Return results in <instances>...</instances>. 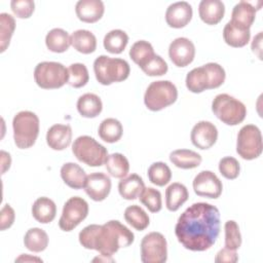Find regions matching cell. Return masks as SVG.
I'll use <instances>...</instances> for the list:
<instances>
[{
	"mask_svg": "<svg viewBox=\"0 0 263 263\" xmlns=\"http://www.w3.org/2000/svg\"><path fill=\"white\" fill-rule=\"evenodd\" d=\"M219 171L224 178L234 180L239 175L240 165L236 158L232 156H225L219 161Z\"/></svg>",
	"mask_w": 263,
	"mask_h": 263,
	"instance_id": "cell-43",
	"label": "cell"
},
{
	"mask_svg": "<svg viewBox=\"0 0 263 263\" xmlns=\"http://www.w3.org/2000/svg\"><path fill=\"white\" fill-rule=\"evenodd\" d=\"M168 57L175 66L183 68L191 64L195 57V46L186 37H178L168 46Z\"/></svg>",
	"mask_w": 263,
	"mask_h": 263,
	"instance_id": "cell-14",
	"label": "cell"
},
{
	"mask_svg": "<svg viewBox=\"0 0 263 263\" xmlns=\"http://www.w3.org/2000/svg\"><path fill=\"white\" fill-rule=\"evenodd\" d=\"M86 174L84 170L77 163L67 162L61 167V178L64 183L73 189H81L84 187Z\"/></svg>",
	"mask_w": 263,
	"mask_h": 263,
	"instance_id": "cell-22",
	"label": "cell"
},
{
	"mask_svg": "<svg viewBox=\"0 0 263 263\" xmlns=\"http://www.w3.org/2000/svg\"><path fill=\"white\" fill-rule=\"evenodd\" d=\"M142 71L148 76H162L164 75L167 70L166 62L158 54H154L143 67H141Z\"/></svg>",
	"mask_w": 263,
	"mask_h": 263,
	"instance_id": "cell-42",
	"label": "cell"
},
{
	"mask_svg": "<svg viewBox=\"0 0 263 263\" xmlns=\"http://www.w3.org/2000/svg\"><path fill=\"white\" fill-rule=\"evenodd\" d=\"M13 140L20 149L32 147L39 135L40 121L38 116L32 111H21L12 119Z\"/></svg>",
	"mask_w": 263,
	"mask_h": 263,
	"instance_id": "cell-5",
	"label": "cell"
},
{
	"mask_svg": "<svg viewBox=\"0 0 263 263\" xmlns=\"http://www.w3.org/2000/svg\"><path fill=\"white\" fill-rule=\"evenodd\" d=\"M223 38L226 44L231 47H243L250 41L251 31L241 30L229 21L223 29Z\"/></svg>",
	"mask_w": 263,
	"mask_h": 263,
	"instance_id": "cell-30",
	"label": "cell"
},
{
	"mask_svg": "<svg viewBox=\"0 0 263 263\" xmlns=\"http://www.w3.org/2000/svg\"><path fill=\"white\" fill-rule=\"evenodd\" d=\"M69 80L68 84L74 88H80L89 80V74L86 66L81 63L71 64L68 68Z\"/></svg>",
	"mask_w": 263,
	"mask_h": 263,
	"instance_id": "cell-39",
	"label": "cell"
},
{
	"mask_svg": "<svg viewBox=\"0 0 263 263\" xmlns=\"http://www.w3.org/2000/svg\"><path fill=\"white\" fill-rule=\"evenodd\" d=\"M124 219L133 228L138 231L145 230L150 224L148 214L140 205L137 204L129 205L125 209Z\"/></svg>",
	"mask_w": 263,
	"mask_h": 263,
	"instance_id": "cell-35",
	"label": "cell"
},
{
	"mask_svg": "<svg viewBox=\"0 0 263 263\" xmlns=\"http://www.w3.org/2000/svg\"><path fill=\"white\" fill-rule=\"evenodd\" d=\"M48 235L47 233L38 227L29 229L24 236L25 247L34 253H40L44 251L48 246Z\"/></svg>",
	"mask_w": 263,
	"mask_h": 263,
	"instance_id": "cell-32",
	"label": "cell"
},
{
	"mask_svg": "<svg viewBox=\"0 0 263 263\" xmlns=\"http://www.w3.org/2000/svg\"><path fill=\"white\" fill-rule=\"evenodd\" d=\"M98 134L104 142L116 143L122 137L123 127L119 120L115 118H106L100 123Z\"/></svg>",
	"mask_w": 263,
	"mask_h": 263,
	"instance_id": "cell-31",
	"label": "cell"
},
{
	"mask_svg": "<svg viewBox=\"0 0 263 263\" xmlns=\"http://www.w3.org/2000/svg\"><path fill=\"white\" fill-rule=\"evenodd\" d=\"M167 260V242L160 232H150L141 241V261L143 263H164Z\"/></svg>",
	"mask_w": 263,
	"mask_h": 263,
	"instance_id": "cell-11",
	"label": "cell"
},
{
	"mask_svg": "<svg viewBox=\"0 0 263 263\" xmlns=\"http://www.w3.org/2000/svg\"><path fill=\"white\" fill-rule=\"evenodd\" d=\"M34 80L43 89L60 88L68 83V68L59 62H41L35 67Z\"/></svg>",
	"mask_w": 263,
	"mask_h": 263,
	"instance_id": "cell-8",
	"label": "cell"
},
{
	"mask_svg": "<svg viewBox=\"0 0 263 263\" xmlns=\"http://www.w3.org/2000/svg\"><path fill=\"white\" fill-rule=\"evenodd\" d=\"M225 248L236 251L241 246V234L239 227L234 220H228L224 225Z\"/></svg>",
	"mask_w": 263,
	"mask_h": 263,
	"instance_id": "cell-41",
	"label": "cell"
},
{
	"mask_svg": "<svg viewBox=\"0 0 263 263\" xmlns=\"http://www.w3.org/2000/svg\"><path fill=\"white\" fill-rule=\"evenodd\" d=\"M78 238L83 248L111 257L120 248L129 247L135 240V235L119 221L110 220L103 225L90 224L84 227Z\"/></svg>",
	"mask_w": 263,
	"mask_h": 263,
	"instance_id": "cell-2",
	"label": "cell"
},
{
	"mask_svg": "<svg viewBox=\"0 0 263 263\" xmlns=\"http://www.w3.org/2000/svg\"><path fill=\"white\" fill-rule=\"evenodd\" d=\"M1 161H2V174H4L9 167H10V163H11V158L9 153L5 152V151H1Z\"/></svg>",
	"mask_w": 263,
	"mask_h": 263,
	"instance_id": "cell-48",
	"label": "cell"
},
{
	"mask_svg": "<svg viewBox=\"0 0 263 263\" xmlns=\"http://www.w3.org/2000/svg\"><path fill=\"white\" fill-rule=\"evenodd\" d=\"M262 150L263 144L260 128L255 124L243 125L237 134V154L246 160H253L261 155Z\"/></svg>",
	"mask_w": 263,
	"mask_h": 263,
	"instance_id": "cell-10",
	"label": "cell"
},
{
	"mask_svg": "<svg viewBox=\"0 0 263 263\" xmlns=\"http://www.w3.org/2000/svg\"><path fill=\"white\" fill-rule=\"evenodd\" d=\"M147 175L149 181L159 187L166 185L172 179V171L170 166L162 161L153 162L148 167Z\"/></svg>",
	"mask_w": 263,
	"mask_h": 263,
	"instance_id": "cell-37",
	"label": "cell"
},
{
	"mask_svg": "<svg viewBox=\"0 0 263 263\" xmlns=\"http://www.w3.org/2000/svg\"><path fill=\"white\" fill-rule=\"evenodd\" d=\"M96 79L102 85H110L114 82H121L129 76L130 67L128 63L119 58L100 55L93 62Z\"/></svg>",
	"mask_w": 263,
	"mask_h": 263,
	"instance_id": "cell-4",
	"label": "cell"
},
{
	"mask_svg": "<svg viewBox=\"0 0 263 263\" xmlns=\"http://www.w3.org/2000/svg\"><path fill=\"white\" fill-rule=\"evenodd\" d=\"M261 42H262V32H259L257 36L254 37L252 42V50L254 53L258 55V58L261 60Z\"/></svg>",
	"mask_w": 263,
	"mask_h": 263,
	"instance_id": "cell-47",
	"label": "cell"
},
{
	"mask_svg": "<svg viewBox=\"0 0 263 263\" xmlns=\"http://www.w3.org/2000/svg\"><path fill=\"white\" fill-rule=\"evenodd\" d=\"M226 78L224 68L217 63H208L188 72L186 76V87L194 93H200L206 89L221 86Z\"/></svg>",
	"mask_w": 263,
	"mask_h": 263,
	"instance_id": "cell-3",
	"label": "cell"
},
{
	"mask_svg": "<svg viewBox=\"0 0 263 263\" xmlns=\"http://www.w3.org/2000/svg\"><path fill=\"white\" fill-rule=\"evenodd\" d=\"M189 197L185 185L175 182L165 189V206L171 212L178 211Z\"/></svg>",
	"mask_w": 263,
	"mask_h": 263,
	"instance_id": "cell-27",
	"label": "cell"
},
{
	"mask_svg": "<svg viewBox=\"0 0 263 263\" xmlns=\"http://www.w3.org/2000/svg\"><path fill=\"white\" fill-rule=\"evenodd\" d=\"M155 54L153 46L146 40L135 42L129 49V57L140 68L143 67Z\"/></svg>",
	"mask_w": 263,
	"mask_h": 263,
	"instance_id": "cell-36",
	"label": "cell"
},
{
	"mask_svg": "<svg viewBox=\"0 0 263 263\" xmlns=\"http://www.w3.org/2000/svg\"><path fill=\"white\" fill-rule=\"evenodd\" d=\"M256 10L258 9L251 2L240 1L234 5L230 22L241 30H250L256 18Z\"/></svg>",
	"mask_w": 263,
	"mask_h": 263,
	"instance_id": "cell-20",
	"label": "cell"
},
{
	"mask_svg": "<svg viewBox=\"0 0 263 263\" xmlns=\"http://www.w3.org/2000/svg\"><path fill=\"white\" fill-rule=\"evenodd\" d=\"M15 220L14 210L8 204H4L0 212V230L4 231L10 228Z\"/></svg>",
	"mask_w": 263,
	"mask_h": 263,
	"instance_id": "cell-45",
	"label": "cell"
},
{
	"mask_svg": "<svg viewBox=\"0 0 263 263\" xmlns=\"http://www.w3.org/2000/svg\"><path fill=\"white\" fill-rule=\"evenodd\" d=\"M75 12L81 22L92 24L102 18L105 6L101 0H79L75 5Z\"/></svg>",
	"mask_w": 263,
	"mask_h": 263,
	"instance_id": "cell-18",
	"label": "cell"
},
{
	"mask_svg": "<svg viewBox=\"0 0 263 263\" xmlns=\"http://www.w3.org/2000/svg\"><path fill=\"white\" fill-rule=\"evenodd\" d=\"M88 215V203L79 196L70 197L64 204L59 226L63 231H72Z\"/></svg>",
	"mask_w": 263,
	"mask_h": 263,
	"instance_id": "cell-12",
	"label": "cell"
},
{
	"mask_svg": "<svg viewBox=\"0 0 263 263\" xmlns=\"http://www.w3.org/2000/svg\"><path fill=\"white\" fill-rule=\"evenodd\" d=\"M10 7L17 17L29 18L35 10V3L32 0H12Z\"/></svg>",
	"mask_w": 263,
	"mask_h": 263,
	"instance_id": "cell-44",
	"label": "cell"
},
{
	"mask_svg": "<svg viewBox=\"0 0 263 263\" xmlns=\"http://www.w3.org/2000/svg\"><path fill=\"white\" fill-rule=\"evenodd\" d=\"M192 14V6L188 2H175L166 8L165 22L171 28L181 29L189 24Z\"/></svg>",
	"mask_w": 263,
	"mask_h": 263,
	"instance_id": "cell-17",
	"label": "cell"
},
{
	"mask_svg": "<svg viewBox=\"0 0 263 263\" xmlns=\"http://www.w3.org/2000/svg\"><path fill=\"white\" fill-rule=\"evenodd\" d=\"M190 139L192 144L198 149H210L217 142L218 129L214 123L201 120L192 127Z\"/></svg>",
	"mask_w": 263,
	"mask_h": 263,
	"instance_id": "cell-16",
	"label": "cell"
},
{
	"mask_svg": "<svg viewBox=\"0 0 263 263\" xmlns=\"http://www.w3.org/2000/svg\"><path fill=\"white\" fill-rule=\"evenodd\" d=\"M71 141L72 128L69 124H53L46 133V143L52 150H64L69 147Z\"/></svg>",
	"mask_w": 263,
	"mask_h": 263,
	"instance_id": "cell-19",
	"label": "cell"
},
{
	"mask_svg": "<svg viewBox=\"0 0 263 263\" xmlns=\"http://www.w3.org/2000/svg\"><path fill=\"white\" fill-rule=\"evenodd\" d=\"M198 13L206 25H217L224 17L225 5L220 0H202L198 6Z\"/></svg>",
	"mask_w": 263,
	"mask_h": 263,
	"instance_id": "cell-21",
	"label": "cell"
},
{
	"mask_svg": "<svg viewBox=\"0 0 263 263\" xmlns=\"http://www.w3.org/2000/svg\"><path fill=\"white\" fill-rule=\"evenodd\" d=\"M178 99V89L170 80H157L151 82L144 95L145 106L150 111H160Z\"/></svg>",
	"mask_w": 263,
	"mask_h": 263,
	"instance_id": "cell-7",
	"label": "cell"
},
{
	"mask_svg": "<svg viewBox=\"0 0 263 263\" xmlns=\"http://www.w3.org/2000/svg\"><path fill=\"white\" fill-rule=\"evenodd\" d=\"M74 156L89 166H101L105 164L108 157L107 149L89 136H80L72 144Z\"/></svg>",
	"mask_w": 263,
	"mask_h": 263,
	"instance_id": "cell-9",
	"label": "cell"
},
{
	"mask_svg": "<svg viewBox=\"0 0 263 263\" xmlns=\"http://www.w3.org/2000/svg\"><path fill=\"white\" fill-rule=\"evenodd\" d=\"M195 194L206 198H218L223 190L221 180L211 171H201L198 173L192 183Z\"/></svg>",
	"mask_w": 263,
	"mask_h": 263,
	"instance_id": "cell-13",
	"label": "cell"
},
{
	"mask_svg": "<svg viewBox=\"0 0 263 263\" xmlns=\"http://www.w3.org/2000/svg\"><path fill=\"white\" fill-rule=\"evenodd\" d=\"M175 233L187 250L203 252L212 248L220 233V212L208 202H195L179 217Z\"/></svg>",
	"mask_w": 263,
	"mask_h": 263,
	"instance_id": "cell-1",
	"label": "cell"
},
{
	"mask_svg": "<svg viewBox=\"0 0 263 263\" xmlns=\"http://www.w3.org/2000/svg\"><path fill=\"white\" fill-rule=\"evenodd\" d=\"M111 180L110 178L102 173H91L86 177L84 184L85 193L95 201H103L107 198L111 191Z\"/></svg>",
	"mask_w": 263,
	"mask_h": 263,
	"instance_id": "cell-15",
	"label": "cell"
},
{
	"mask_svg": "<svg viewBox=\"0 0 263 263\" xmlns=\"http://www.w3.org/2000/svg\"><path fill=\"white\" fill-rule=\"evenodd\" d=\"M128 43L127 34L120 29L111 30L108 32L103 40V44L105 49L113 54L121 53Z\"/></svg>",
	"mask_w": 263,
	"mask_h": 263,
	"instance_id": "cell-33",
	"label": "cell"
},
{
	"mask_svg": "<svg viewBox=\"0 0 263 263\" xmlns=\"http://www.w3.org/2000/svg\"><path fill=\"white\" fill-rule=\"evenodd\" d=\"M18 262V261H39V262H42V260L40 258H37V257H32L28 254H22L18 258L15 259V262Z\"/></svg>",
	"mask_w": 263,
	"mask_h": 263,
	"instance_id": "cell-49",
	"label": "cell"
},
{
	"mask_svg": "<svg viewBox=\"0 0 263 263\" xmlns=\"http://www.w3.org/2000/svg\"><path fill=\"white\" fill-rule=\"evenodd\" d=\"M45 44L50 51L62 53L69 49L71 45V36L64 29L54 28L46 34Z\"/></svg>",
	"mask_w": 263,
	"mask_h": 263,
	"instance_id": "cell-29",
	"label": "cell"
},
{
	"mask_svg": "<svg viewBox=\"0 0 263 263\" xmlns=\"http://www.w3.org/2000/svg\"><path fill=\"white\" fill-rule=\"evenodd\" d=\"M103 110V103L96 93L87 92L79 97L77 101V111L82 117L95 118Z\"/></svg>",
	"mask_w": 263,
	"mask_h": 263,
	"instance_id": "cell-26",
	"label": "cell"
},
{
	"mask_svg": "<svg viewBox=\"0 0 263 263\" xmlns=\"http://www.w3.org/2000/svg\"><path fill=\"white\" fill-rule=\"evenodd\" d=\"M144 188V181L137 174H132L127 177H124L118 183V192L120 196L126 200L137 199Z\"/></svg>",
	"mask_w": 263,
	"mask_h": 263,
	"instance_id": "cell-24",
	"label": "cell"
},
{
	"mask_svg": "<svg viewBox=\"0 0 263 263\" xmlns=\"http://www.w3.org/2000/svg\"><path fill=\"white\" fill-rule=\"evenodd\" d=\"M238 261V256L235 251L224 248L220 250L215 258L216 263H235Z\"/></svg>",
	"mask_w": 263,
	"mask_h": 263,
	"instance_id": "cell-46",
	"label": "cell"
},
{
	"mask_svg": "<svg viewBox=\"0 0 263 263\" xmlns=\"http://www.w3.org/2000/svg\"><path fill=\"white\" fill-rule=\"evenodd\" d=\"M105 165L109 175L118 179L126 177L129 171V162L127 158L123 154L117 152L108 155Z\"/></svg>",
	"mask_w": 263,
	"mask_h": 263,
	"instance_id": "cell-34",
	"label": "cell"
},
{
	"mask_svg": "<svg viewBox=\"0 0 263 263\" xmlns=\"http://www.w3.org/2000/svg\"><path fill=\"white\" fill-rule=\"evenodd\" d=\"M212 111L219 120L227 125L241 123L247 115L245 104L228 93H219L214 98Z\"/></svg>",
	"mask_w": 263,
	"mask_h": 263,
	"instance_id": "cell-6",
	"label": "cell"
},
{
	"mask_svg": "<svg viewBox=\"0 0 263 263\" xmlns=\"http://www.w3.org/2000/svg\"><path fill=\"white\" fill-rule=\"evenodd\" d=\"M139 199L151 213H157L162 208L161 193L155 188L145 187L140 194Z\"/></svg>",
	"mask_w": 263,
	"mask_h": 263,
	"instance_id": "cell-40",
	"label": "cell"
},
{
	"mask_svg": "<svg viewBox=\"0 0 263 263\" xmlns=\"http://www.w3.org/2000/svg\"><path fill=\"white\" fill-rule=\"evenodd\" d=\"M170 160L175 166L182 170L197 167L201 161V155L190 149H177L171 152Z\"/></svg>",
	"mask_w": 263,
	"mask_h": 263,
	"instance_id": "cell-25",
	"label": "cell"
},
{
	"mask_svg": "<svg viewBox=\"0 0 263 263\" xmlns=\"http://www.w3.org/2000/svg\"><path fill=\"white\" fill-rule=\"evenodd\" d=\"M32 215L34 219L42 224L53 221L57 215V205L54 201L46 196L37 198L32 205Z\"/></svg>",
	"mask_w": 263,
	"mask_h": 263,
	"instance_id": "cell-23",
	"label": "cell"
},
{
	"mask_svg": "<svg viewBox=\"0 0 263 263\" xmlns=\"http://www.w3.org/2000/svg\"><path fill=\"white\" fill-rule=\"evenodd\" d=\"M14 29V17L6 12L0 13V52H4L9 46Z\"/></svg>",
	"mask_w": 263,
	"mask_h": 263,
	"instance_id": "cell-38",
	"label": "cell"
},
{
	"mask_svg": "<svg viewBox=\"0 0 263 263\" xmlns=\"http://www.w3.org/2000/svg\"><path fill=\"white\" fill-rule=\"evenodd\" d=\"M71 45L78 52L89 54L97 49V38L88 30H76L71 35Z\"/></svg>",
	"mask_w": 263,
	"mask_h": 263,
	"instance_id": "cell-28",
	"label": "cell"
}]
</instances>
